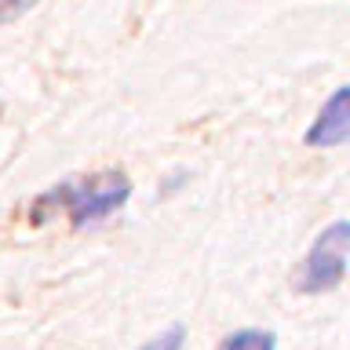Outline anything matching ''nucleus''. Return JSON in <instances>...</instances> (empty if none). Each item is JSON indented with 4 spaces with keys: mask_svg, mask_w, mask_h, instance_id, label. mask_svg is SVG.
<instances>
[{
    "mask_svg": "<svg viewBox=\"0 0 350 350\" xmlns=\"http://www.w3.org/2000/svg\"><path fill=\"white\" fill-rule=\"evenodd\" d=\"M219 350H278V339L267 328H241Z\"/></svg>",
    "mask_w": 350,
    "mask_h": 350,
    "instance_id": "nucleus-4",
    "label": "nucleus"
},
{
    "mask_svg": "<svg viewBox=\"0 0 350 350\" xmlns=\"http://www.w3.org/2000/svg\"><path fill=\"white\" fill-rule=\"evenodd\" d=\"M183 343H186V325H168L161 336L146 339L139 350H183Z\"/></svg>",
    "mask_w": 350,
    "mask_h": 350,
    "instance_id": "nucleus-5",
    "label": "nucleus"
},
{
    "mask_svg": "<svg viewBox=\"0 0 350 350\" xmlns=\"http://www.w3.org/2000/svg\"><path fill=\"white\" fill-rule=\"evenodd\" d=\"M44 197L59 201V208L70 215V226H88V223H98V219L113 215L128 201L131 179L124 172H95V175H84V179L55 186Z\"/></svg>",
    "mask_w": 350,
    "mask_h": 350,
    "instance_id": "nucleus-1",
    "label": "nucleus"
},
{
    "mask_svg": "<svg viewBox=\"0 0 350 350\" xmlns=\"http://www.w3.org/2000/svg\"><path fill=\"white\" fill-rule=\"evenodd\" d=\"M350 139V88L339 84L328 103L321 106V113L306 131V146L314 150H328V146H343Z\"/></svg>",
    "mask_w": 350,
    "mask_h": 350,
    "instance_id": "nucleus-3",
    "label": "nucleus"
},
{
    "mask_svg": "<svg viewBox=\"0 0 350 350\" xmlns=\"http://www.w3.org/2000/svg\"><path fill=\"white\" fill-rule=\"evenodd\" d=\"M347 259H350V223L336 219L328 230H321V237L306 252L295 288L303 295H321V292L339 288L347 278Z\"/></svg>",
    "mask_w": 350,
    "mask_h": 350,
    "instance_id": "nucleus-2",
    "label": "nucleus"
},
{
    "mask_svg": "<svg viewBox=\"0 0 350 350\" xmlns=\"http://www.w3.org/2000/svg\"><path fill=\"white\" fill-rule=\"evenodd\" d=\"M29 8H37V0H0V26H4V22L22 18Z\"/></svg>",
    "mask_w": 350,
    "mask_h": 350,
    "instance_id": "nucleus-6",
    "label": "nucleus"
}]
</instances>
